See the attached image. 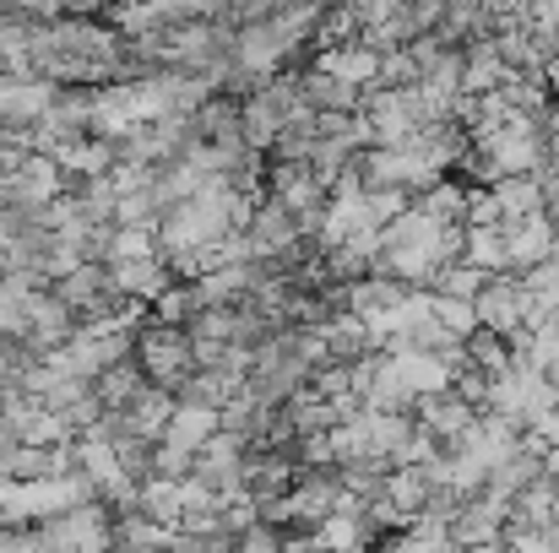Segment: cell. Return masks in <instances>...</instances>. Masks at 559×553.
<instances>
[{"label": "cell", "mask_w": 559, "mask_h": 553, "mask_svg": "<svg viewBox=\"0 0 559 553\" xmlns=\"http://www.w3.org/2000/svg\"><path fill=\"white\" fill-rule=\"evenodd\" d=\"M136 364L147 369L153 385H169V390H175L190 369H195V337H190V326L142 315V321H136Z\"/></svg>", "instance_id": "obj_1"}, {"label": "cell", "mask_w": 559, "mask_h": 553, "mask_svg": "<svg viewBox=\"0 0 559 553\" xmlns=\"http://www.w3.org/2000/svg\"><path fill=\"white\" fill-rule=\"evenodd\" d=\"M506 516H511V500L484 489V494L462 500V510L451 516V543L456 549H506Z\"/></svg>", "instance_id": "obj_2"}, {"label": "cell", "mask_w": 559, "mask_h": 553, "mask_svg": "<svg viewBox=\"0 0 559 553\" xmlns=\"http://www.w3.org/2000/svg\"><path fill=\"white\" fill-rule=\"evenodd\" d=\"M245 239H250V255L255 261H266V255H283V250H294L299 239H310L305 228H299V217L277 201V195H255V212H250V223H245Z\"/></svg>", "instance_id": "obj_3"}, {"label": "cell", "mask_w": 559, "mask_h": 553, "mask_svg": "<svg viewBox=\"0 0 559 553\" xmlns=\"http://www.w3.org/2000/svg\"><path fill=\"white\" fill-rule=\"evenodd\" d=\"M55 87L60 82L33 71H0V125H33L38 115H49Z\"/></svg>", "instance_id": "obj_4"}, {"label": "cell", "mask_w": 559, "mask_h": 553, "mask_svg": "<svg viewBox=\"0 0 559 553\" xmlns=\"http://www.w3.org/2000/svg\"><path fill=\"white\" fill-rule=\"evenodd\" d=\"M559 239V217L544 206V212H527V217H511L506 223V250H511V272H527L538 261L555 255Z\"/></svg>", "instance_id": "obj_5"}, {"label": "cell", "mask_w": 559, "mask_h": 553, "mask_svg": "<svg viewBox=\"0 0 559 553\" xmlns=\"http://www.w3.org/2000/svg\"><path fill=\"white\" fill-rule=\"evenodd\" d=\"M413 412H418V423H424L440 445H456V440L473 429V418H478V407H473L462 390H451V385H445V390H424Z\"/></svg>", "instance_id": "obj_6"}, {"label": "cell", "mask_w": 559, "mask_h": 553, "mask_svg": "<svg viewBox=\"0 0 559 553\" xmlns=\"http://www.w3.org/2000/svg\"><path fill=\"white\" fill-rule=\"evenodd\" d=\"M473 304H478V326H489L500 337H511L516 326H527V315H522V277L516 272H495Z\"/></svg>", "instance_id": "obj_7"}, {"label": "cell", "mask_w": 559, "mask_h": 553, "mask_svg": "<svg viewBox=\"0 0 559 553\" xmlns=\"http://www.w3.org/2000/svg\"><path fill=\"white\" fill-rule=\"evenodd\" d=\"M283 125H288V104H283V98H272V87H266V82H261L250 98H239V131H245V142H250V147L272 153V142L283 136Z\"/></svg>", "instance_id": "obj_8"}, {"label": "cell", "mask_w": 559, "mask_h": 553, "mask_svg": "<svg viewBox=\"0 0 559 553\" xmlns=\"http://www.w3.org/2000/svg\"><path fill=\"white\" fill-rule=\"evenodd\" d=\"M109 272H115V282H120V293H131L136 304H153L169 282H175V272H169V261L153 250V255H120V261H109Z\"/></svg>", "instance_id": "obj_9"}, {"label": "cell", "mask_w": 559, "mask_h": 553, "mask_svg": "<svg viewBox=\"0 0 559 553\" xmlns=\"http://www.w3.org/2000/svg\"><path fill=\"white\" fill-rule=\"evenodd\" d=\"M316 65H326V71H337V76L359 82V87H374V82H380V49L365 44V38H348V44L321 49V55H316Z\"/></svg>", "instance_id": "obj_10"}, {"label": "cell", "mask_w": 559, "mask_h": 553, "mask_svg": "<svg viewBox=\"0 0 559 553\" xmlns=\"http://www.w3.org/2000/svg\"><path fill=\"white\" fill-rule=\"evenodd\" d=\"M147 385H153V380H147V369L136 364V353H131V359H120V364H109L98 380H93L98 401H104V407H120V412H126V407H131V401H136Z\"/></svg>", "instance_id": "obj_11"}, {"label": "cell", "mask_w": 559, "mask_h": 553, "mask_svg": "<svg viewBox=\"0 0 559 553\" xmlns=\"http://www.w3.org/2000/svg\"><path fill=\"white\" fill-rule=\"evenodd\" d=\"M506 76H511V65L500 60L495 33H489V38H473V44H467V76H462V93H473V98H478V93H495Z\"/></svg>", "instance_id": "obj_12"}, {"label": "cell", "mask_w": 559, "mask_h": 553, "mask_svg": "<svg viewBox=\"0 0 559 553\" xmlns=\"http://www.w3.org/2000/svg\"><path fill=\"white\" fill-rule=\"evenodd\" d=\"M462 261H473L478 272H511V250H506V223H467V250Z\"/></svg>", "instance_id": "obj_13"}, {"label": "cell", "mask_w": 559, "mask_h": 553, "mask_svg": "<svg viewBox=\"0 0 559 553\" xmlns=\"http://www.w3.org/2000/svg\"><path fill=\"white\" fill-rule=\"evenodd\" d=\"M467 201H473V184H462L456 175H440L429 190L413 195V206H424L435 223H467Z\"/></svg>", "instance_id": "obj_14"}, {"label": "cell", "mask_w": 559, "mask_h": 553, "mask_svg": "<svg viewBox=\"0 0 559 553\" xmlns=\"http://www.w3.org/2000/svg\"><path fill=\"white\" fill-rule=\"evenodd\" d=\"M115 549H175V527L147 510H126L115 516Z\"/></svg>", "instance_id": "obj_15"}, {"label": "cell", "mask_w": 559, "mask_h": 553, "mask_svg": "<svg viewBox=\"0 0 559 553\" xmlns=\"http://www.w3.org/2000/svg\"><path fill=\"white\" fill-rule=\"evenodd\" d=\"M217 429H223L217 407H195V401H180V407H175V418H169V429H164V440H175V445H186V450H201V445H206Z\"/></svg>", "instance_id": "obj_16"}, {"label": "cell", "mask_w": 559, "mask_h": 553, "mask_svg": "<svg viewBox=\"0 0 559 553\" xmlns=\"http://www.w3.org/2000/svg\"><path fill=\"white\" fill-rule=\"evenodd\" d=\"M201 310H206V299H201V282H195V277H175V282H169V288L147 304V315L175 321V326H190Z\"/></svg>", "instance_id": "obj_17"}, {"label": "cell", "mask_w": 559, "mask_h": 553, "mask_svg": "<svg viewBox=\"0 0 559 553\" xmlns=\"http://www.w3.org/2000/svg\"><path fill=\"white\" fill-rule=\"evenodd\" d=\"M495 195H500V223L527 217V212H544V180L538 175H500Z\"/></svg>", "instance_id": "obj_18"}, {"label": "cell", "mask_w": 559, "mask_h": 553, "mask_svg": "<svg viewBox=\"0 0 559 553\" xmlns=\"http://www.w3.org/2000/svg\"><path fill=\"white\" fill-rule=\"evenodd\" d=\"M467 359L484 364L495 380H506V374H511V342H506L500 332H489V326H473V332H467Z\"/></svg>", "instance_id": "obj_19"}, {"label": "cell", "mask_w": 559, "mask_h": 553, "mask_svg": "<svg viewBox=\"0 0 559 553\" xmlns=\"http://www.w3.org/2000/svg\"><path fill=\"white\" fill-rule=\"evenodd\" d=\"M484 282H489V272H478L473 261H445V266L429 277V288H435V293H456V299H478V293H484Z\"/></svg>", "instance_id": "obj_20"}, {"label": "cell", "mask_w": 559, "mask_h": 553, "mask_svg": "<svg viewBox=\"0 0 559 553\" xmlns=\"http://www.w3.org/2000/svg\"><path fill=\"white\" fill-rule=\"evenodd\" d=\"M413 82H424V71H418V60H413V44L385 49V55H380V82H374V87H413Z\"/></svg>", "instance_id": "obj_21"}, {"label": "cell", "mask_w": 559, "mask_h": 553, "mask_svg": "<svg viewBox=\"0 0 559 553\" xmlns=\"http://www.w3.org/2000/svg\"><path fill=\"white\" fill-rule=\"evenodd\" d=\"M435 315H440V326L456 332V337H467V332L478 326V304H473V299H456V293H435Z\"/></svg>", "instance_id": "obj_22"}, {"label": "cell", "mask_w": 559, "mask_h": 553, "mask_svg": "<svg viewBox=\"0 0 559 553\" xmlns=\"http://www.w3.org/2000/svg\"><path fill=\"white\" fill-rule=\"evenodd\" d=\"M538 180H544V206L559 217V153L544 164V169H538Z\"/></svg>", "instance_id": "obj_23"}, {"label": "cell", "mask_w": 559, "mask_h": 553, "mask_svg": "<svg viewBox=\"0 0 559 553\" xmlns=\"http://www.w3.org/2000/svg\"><path fill=\"white\" fill-rule=\"evenodd\" d=\"M544 125H549V142H555V153H559V93L549 98V109H544Z\"/></svg>", "instance_id": "obj_24"}, {"label": "cell", "mask_w": 559, "mask_h": 553, "mask_svg": "<svg viewBox=\"0 0 559 553\" xmlns=\"http://www.w3.org/2000/svg\"><path fill=\"white\" fill-rule=\"evenodd\" d=\"M555 266H559V239H555Z\"/></svg>", "instance_id": "obj_25"}]
</instances>
